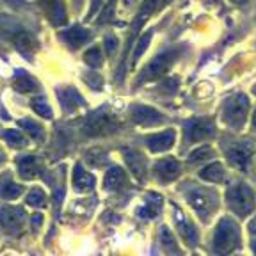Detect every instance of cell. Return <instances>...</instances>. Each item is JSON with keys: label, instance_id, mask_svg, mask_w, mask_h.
Here are the masks:
<instances>
[{"label": "cell", "instance_id": "1", "mask_svg": "<svg viewBox=\"0 0 256 256\" xmlns=\"http://www.w3.org/2000/svg\"><path fill=\"white\" fill-rule=\"evenodd\" d=\"M240 246V230L236 222L230 217L219 220L214 233V252L217 256H228Z\"/></svg>", "mask_w": 256, "mask_h": 256}, {"label": "cell", "instance_id": "2", "mask_svg": "<svg viewBox=\"0 0 256 256\" xmlns=\"http://www.w3.org/2000/svg\"><path fill=\"white\" fill-rule=\"evenodd\" d=\"M226 198H228V206L232 208V212L236 214L238 217H248L249 214L254 212V192L246 184H236L230 187Z\"/></svg>", "mask_w": 256, "mask_h": 256}, {"label": "cell", "instance_id": "3", "mask_svg": "<svg viewBox=\"0 0 256 256\" xmlns=\"http://www.w3.org/2000/svg\"><path fill=\"white\" fill-rule=\"evenodd\" d=\"M187 200L190 206L198 212V216L208 220L210 216L217 210V194L210 188L204 187H192L187 192Z\"/></svg>", "mask_w": 256, "mask_h": 256}, {"label": "cell", "instance_id": "4", "mask_svg": "<svg viewBox=\"0 0 256 256\" xmlns=\"http://www.w3.org/2000/svg\"><path fill=\"white\" fill-rule=\"evenodd\" d=\"M249 112V100L246 94H235L230 98L222 108V120L226 124H230L235 130H240L244 126L246 118Z\"/></svg>", "mask_w": 256, "mask_h": 256}, {"label": "cell", "instance_id": "5", "mask_svg": "<svg viewBox=\"0 0 256 256\" xmlns=\"http://www.w3.org/2000/svg\"><path fill=\"white\" fill-rule=\"evenodd\" d=\"M176 57H178V50H169V52L160 54L158 57H155V59L144 68V72L140 73L139 80H137V84H140V82H150V80H155V78H158V76L166 75V73L169 72V68L174 64Z\"/></svg>", "mask_w": 256, "mask_h": 256}, {"label": "cell", "instance_id": "6", "mask_svg": "<svg viewBox=\"0 0 256 256\" xmlns=\"http://www.w3.org/2000/svg\"><path fill=\"white\" fill-rule=\"evenodd\" d=\"M216 134V124L212 120L201 118V120H192L185 124V140L188 142H200Z\"/></svg>", "mask_w": 256, "mask_h": 256}, {"label": "cell", "instance_id": "7", "mask_svg": "<svg viewBox=\"0 0 256 256\" xmlns=\"http://www.w3.org/2000/svg\"><path fill=\"white\" fill-rule=\"evenodd\" d=\"M116 120L107 112H94L86 123V134L88 136H105L118 130Z\"/></svg>", "mask_w": 256, "mask_h": 256}, {"label": "cell", "instance_id": "8", "mask_svg": "<svg viewBox=\"0 0 256 256\" xmlns=\"http://www.w3.org/2000/svg\"><path fill=\"white\" fill-rule=\"evenodd\" d=\"M25 222V216L20 208L16 206H4L0 208V228L4 232L16 233L20 232Z\"/></svg>", "mask_w": 256, "mask_h": 256}, {"label": "cell", "instance_id": "9", "mask_svg": "<svg viewBox=\"0 0 256 256\" xmlns=\"http://www.w3.org/2000/svg\"><path fill=\"white\" fill-rule=\"evenodd\" d=\"M251 156H252V148L248 142H240L235 144L228 150V160L233 168L240 169V171H248L249 164H251Z\"/></svg>", "mask_w": 256, "mask_h": 256}, {"label": "cell", "instance_id": "10", "mask_svg": "<svg viewBox=\"0 0 256 256\" xmlns=\"http://www.w3.org/2000/svg\"><path fill=\"white\" fill-rule=\"evenodd\" d=\"M40 6L46 18L56 27H62L66 24V6L64 0H40Z\"/></svg>", "mask_w": 256, "mask_h": 256}, {"label": "cell", "instance_id": "11", "mask_svg": "<svg viewBox=\"0 0 256 256\" xmlns=\"http://www.w3.org/2000/svg\"><path fill=\"white\" fill-rule=\"evenodd\" d=\"M132 118L140 126H152V124H158L164 121L162 114L158 110H155L153 107H148V105H137V107H134Z\"/></svg>", "mask_w": 256, "mask_h": 256}, {"label": "cell", "instance_id": "12", "mask_svg": "<svg viewBox=\"0 0 256 256\" xmlns=\"http://www.w3.org/2000/svg\"><path fill=\"white\" fill-rule=\"evenodd\" d=\"M155 172L160 182H172L180 176L182 166L176 158H164L155 164Z\"/></svg>", "mask_w": 256, "mask_h": 256}, {"label": "cell", "instance_id": "13", "mask_svg": "<svg viewBox=\"0 0 256 256\" xmlns=\"http://www.w3.org/2000/svg\"><path fill=\"white\" fill-rule=\"evenodd\" d=\"M174 137H176L174 130H164V132L155 134V136H152L148 139V148L153 153L168 152L169 148H172V144H174Z\"/></svg>", "mask_w": 256, "mask_h": 256}, {"label": "cell", "instance_id": "14", "mask_svg": "<svg viewBox=\"0 0 256 256\" xmlns=\"http://www.w3.org/2000/svg\"><path fill=\"white\" fill-rule=\"evenodd\" d=\"M174 219H176V226L180 230L182 236L187 240L188 246H196L198 244V230L192 226V222L184 216L182 210L176 208V214H174Z\"/></svg>", "mask_w": 256, "mask_h": 256}, {"label": "cell", "instance_id": "15", "mask_svg": "<svg viewBox=\"0 0 256 256\" xmlns=\"http://www.w3.org/2000/svg\"><path fill=\"white\" fill-rule=\"evenodd\" d=\"M60 38H62L72 48H80L82 44L88 43V41L91 40V32L86 30V28H82V27H73V28H68V30L60 32Z\"/></svg>", "mask_w": 256, "mask_h": 256}, {"label": "cell", "instance_id": "16", "mask_svg": "<svg viewBox=\"0 0 256 256\" xmlns=\"http://www.w3.org/2000/svg\"><path fill=\"white\" fill-rule=\"evenodd\" d=\"M124 160H126L128 168L132 171V174L136 176L137 180H142L146 176V162H144L142 155H139L137 152H124Z\"/></svg>", "mask_w": 256, "mask_h": 256}, {"label": "cell", "instance_id": "17", "mask_svg": "<svg viewBox=\"0 0 256 256\" xmlns=\"http://www.w3.org/2000/svg\"><path fill=\"white\" fill-rule=\"evenodd\" d=\"M73 185H75L76 190H91L92 185H94V176L78 164L73 169Z\"/></svg>", "mask_w": 256, "mask_h": 256}, {"label": "cell", "instance_id": "18", "mask_svg": "<svg viewBox=\"0 0 256 256\" xmlns=\"http://www.w3.org/2000/svg\"><path fill=\"white\" fill-rule=\"evenodd\" d=\"M160 244H162V248H164L168 256H182L178 242H176V238L172 236V232L168 226H162V228H160Z\"/></svg>", "mask_w": 256, "mask_h": 256}, {"label": "cell", "instance_id": "19", "mask_svg": "<svg viewBox=\"0 0 256 256\" xmlns=\"http://www.w3.org/2000/svg\"><path fill=\"white\" fill-rule=\"evenodd\" d=\"M16 48H18L22 54H25V56H34L36 50L40 48V43H38L36 38L32 36V34H28V32H20V34L16 36Z\"/></svg>", "mask_w": 256, "mask_h": 256}, {"label": "cell", "instance_id": "20", "mask_svg": "<svg viewBox=\"0 0 256 256\" xmlns=\"http://www.w3.org/2000/svg\"><path fill=\"white\" fill-rule=\"evenodd\" d=\"M126 184V172L123 171L121 168H112L107 171V174H105V188H108V190H118V188H121L123 185Z\"/></svg>", "mask_w": 256, "mask_h": 256}, {"label": "cell", "instance_id": "21", "mask_svg": "<svg viewBox=\"0 0 256 256\" xmlns=\"http://www.w3.org/2000/svg\"><path fill=\"white\" fill-rule=\"evenodd\" d=\"M57 94L60 98V104L66 110H75L78 105H82V98L80 94L72 88H64V89H57Z\"/></svg>", "mask_w": 256, "mask_h": 256}, {"label": "cell", "instance_id": "22", "mask_svg": "<svg viewBox=\"0 0 256 256\" xmlns=\"http://www.w3.org/2000/svg\"><path fill=\"white\" fill-rule=\"evenodd\" d=\"M224 174H226V171H224L222 164H219V162H214V164L206 166V168H203L200 171L201 180L210 182V184H219V182H222Z\"/></svg>", "mask_w": 256, "mask_h": 256}, {"label": "cell", "instance_id": "23", "mask_svg": "<svg viewBox=\"0 0 256 256\" xmlns=\"http://www.w3.org/2000/svg\"><path fill=\"white\" fill-rule=\"evenodd\" d=\"M18 169H20L22 178H25V180H30V178H34V176L38 174V171H40L36 156H32V155L22 156V158L18 160Z\"/></svg>", "mask_w": 256, "mask_h": 256}, {"label": "cell", "instance_id": "24", "mask_svg": "<svg viewBox=\"0 0 256 256\" xmlns=\"http://www.w3.org/2000/svg\"><path fill=\"white\" fill-rule=\"evenodd\" d=\"M2 137H4L6 142H9V146H12V148H24L25 144H27V139L24 137V134L20 130H16V128L2 132Z\"/></svg>", "mask_w": 256, "mask_h": 256}, {"label": "cell", "instance_id": "25", "mask_svg": "<svg viewBox=\"0 0 256 256\" xmlns=\"http://www.w3.org/2000/svg\"><path fill=\"white\" fill-rule=\"evenodd\" d=\"M160 206H162V198L156 196V194H150V200H146V206L140 210V216L142 217H153L158 214Z\"/></svg>", "mask_w": 256, "mask_h": 256}, {"label": "cell", "instance_id": "26", "mask_svg": "<svg viewBox=\"0 0 256 256\" xmlns=\"http://www.w3.org/2000/svg\"><path fill=\"white\" fill-rule=\"evenodd\" d=\"M22 128H24L25 132L30 136V139L34 140H41L43 139V128H41V124H38L36 121H32V120H22L20 123Z\"/></svg>", "mask_w": 256, "mask_h": 256}, {"label": "cell", "instance_id": "27", "mask_svg": "<svg viewBox=\"0 0 256 256\" xmlns=\"http://www.w3.org/2000/svg\"><path fill=\"white\" fill-rule=\"evenodd\" d=\"M14 89L18 92H34V91H38V84H36V80H32L30 76L22 75L14 80Z\"/></svg>", "mask_w": 256, "mask_h": 256}, {"label": "cell", "instance_id": "28", "mask_svg": "<svg viewBox=\"0 0 256 256\" xmlns=\"http://www.w3.org/2000/svg\"><path fill=\"white\" fill-rule=\"evenodd\" d=\"M22 192H24V187L18 184H12V182L4 184L0 187V196L4 200H16L18 196H22Z\"/></svg>", "mask_w": 256, "mask_h": 256}, {"label": "cell", "instance_id": "29", "mask_svg": "<svg viewBox=\"0 0 256 256\" xmlns=\"http://www.w3.org/2000/svg\"><path fill=\"white\" fill-rule=\"evenodd\" d=\"M30 105L34 108V112L40 114L41 118H46V120L52 118V108H50V105H48V102L44 98H34V100H30Z\"/></svg>", "mask_w": 256, "mask_h": 256}, {"label": "cell", "instance_id": "30", "mask_svg": "<svg viewBox=\"0 0 256 256\" xmlns=\"http://www.w3.org/2000/svg\"><path fill=\"white\" fill-rule=\"evenodd\" d=\"M84 60L92 66V68H100L102 64H104V57H102V50L98 46H92L89 48L88 52L84 54Z\"/></svg>", "mask_w": 256, "mask_h": 256}, {"label": "cell", "instance_id": "31", "mask_svg": "<svg viewBox=\"0 0 256 256\" xmlns=\"http://www.w3.org/2000/svg\"><path fill=\"white\" fill-rule=\"evenodd\" d=\"M27 203L30 204V206H36V208L46 206V194H44L43 190H40V188H32L27 196Z\"/></svg>", "mask_w": 256, "mask_h": 256}, {"label": "cell", "instance_id": "32", "mask_svg": "<svg viewBox=\"0 0 256 256\" xmlns=\"http://www.w3.org/2000/svg\"><path fill=\"white\" fill-rule=\"evenodd\" d=\"M150 41H152V32H146L142 38L139 40V43H137L136 50H134V57H132V66H136L137 62H139L140 56H142L144 52H146V48H148Z\"/></svg>", "mask_w": 256, "mask_h": 256}, {"label": "cell", "instance_id": "33", "mask_svg": "<svg viewBox=\"0 0 256 256\" xmlns=\"http://www.w3.org/2000/svg\"><path fill=\"white\" fill-rule=\"evenodd\" d=\"M156 6H158V0H144V4H142V8H140V11H139V16H137V22H136V30L139 28V25H140V22L142 20H146L150 14H152L153 11L156 9Z\"/></svg>", "mask_w": 256, "mask_h": 256}, {"label": "cell", "instance_id": "34", "mask_svg": "<svg viewBox=\"0 0 256 256\" xmlns=\"http://www.w3.org/2000/svg\"><path fill=\"white\" fill-rule=\"evenodd\" d=\"M210 156H214V152L210 146H201V148H198L196 152H192L190 156H188V164H198V162H203V160L210 158Z\"/></svg>", "mask_w": 256, "mask_h": 256}, {"label": "cell", "instance_id": "35", "mask_svg": "<svg viewBox=\"0 0 256 256\" xmlns=\"http://www.w3.org/2000/svg\"><path fill=\"white\" fill-rule=\"evenodd\" d=\"M116 4H118V0H108V4L104 6V8L100 9V18H98V24H105V22L112 20L114 11H116Z\"/></svg>", "mask_w": 256, "mask_h": 256}, {"label": "cell", "instance_id": "36", "mask_svg": "<svg viewBox=\"0 0 256 256\" xmlns=\"http://www.w3.org/2000/svg\"><path fill=\"white\" fill-rule=\"evenodd\" d=\"M116 48H118V40L108 36L107 40H105V50H107L108 56H114V54H116Z\"/></svg>", "mask_w": 256, "mask_h": 256}, {"label": "cell", "instance_id": "37", "mask_svg": "<svg viewBox=\"0 0 256 256\" xmlns=\"http://www.w3.org/2000/svg\"><path fill=\"white\" fill-rule=\"evenodd\" d=\"M102 4H104V0H92L91 11H89V14H88V20H91L92 16L96 14V11H98V9H102Z\"/></svg>", "mask_w": 256, "mask_h": 256}, {"label": "cell", "instance_id": "38", "mask_svg": "<svg viewBox=\"0 0 256 256\" xmlns=\"http://www.w3.org/2000/svg\"><path fill=\"white\" fill-rule=\"evenodd\" d=\"M41 220H43V217H41V214H36V216L32 217V224H34V228H40Z\"/></svg>", "mask_w": 256, "mask_h": 256}, {"label": "cell", "instance_id": "39", "mask_svg": "<svg viewBox=\"0 0 256 256\" xmlns=\"http://www.w3.org/2000/svg\"><path fill=\"white\" fill-rule=\"evenodd\" d=\"M249 232L254 233V235H256V219H252L251 224H249Z\"/></svg>", "mask_w": 256, "mask_h": 256}, {"label": "cell", "instance_id": "40", "mask_svg": "<svg viewBox=\"0 0 256 256\" xmlns=\"http://www.w3.org/2000/svg\"><path fill=\"white\" fill-rule=\"evenodd\" d=\"M252 128L256 130V110H254V114H252Z\"/></svg>", "mask_w": 256, "mask_h": 256}, {"label": "cell", "instance_id": "41", "mask_svg": "<svg viewBox=\"0 0 256 256\" xmlns=\"http://www.w3.org/2000/svg\"><path fill=\"white\" fill-rule=\"evenodd\" d=\"M251 249H252V252H254V256H256V242H252V244H251Z\"/></svg>", "mask_w": 256, "mask_h": 256}, {"label": "cell", "instance_id": "42", "mask_svg": "<svg viewBox=\"0 0 256 256\" xmlns=\"http://www.w3.org/2000/svg\"><path fill=\"white\" fill-rule=\"evenodd\" d=\"M235 4H242V2H246V0H233Z\"/></svg>", "mask_w": 256, "mask_h": 256}, {"label": "cell", "instance_id": "43", "mask_svg": "<svg viewBox=\"0 0 256 256\" xmlns=\"http://www.w3.org/2000/svg\"><path fill=\"white\" fill-rule=\"evenodd\" d=\"M2 160H4V156H2V153H0V162H2Z\"/></svg>", "mask_w": 256, "mask_h": 256}, {"label": "cell", "instance_id": "44", "mask_svg": "<svg viewBox=\"0 0 256 256\" xmlns=\"http://www.w3.org/2000/svg\"><path fill=\"white\" fill-rule=\"evenodd\" d=\"M252 92H254V94H256V86H254V88H252Z\"/></svg>", "mask_w": 256, "mask_h": 256}, {"label": "cell", "instance_id": "45", "mask_svg": "<svg viewBox=\"0 0 256 256\" xmlns=\"http://www.w3.org/2000/svg\"><path fill=\"white\" fill-rule=\"evenodd\" d=\"M164 2H169V0H164Z\"/></svg>", "mask_w": 256, "mask_h": 256}, {"label": "cell", "instance_id": "46", "mask_svg": "<svg viewBox=\"0 0 256 256\" xmlns=\"http://www.w3.org/2000/svg\"><path fill=\"white\" fill-rule=\"evenodd\" d=\"M194 256H200V254H194Z\"/></svg>", "mask_w": 256, "mask_h": 256}]
</instances>
